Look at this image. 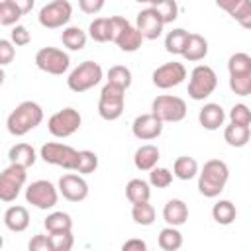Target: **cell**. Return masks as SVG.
<instances>
[{"label":"cell","instance_id":"cell-1","mask_svg":"<svg viewBox=\"0 0 251 251\" xmlns=\"http://www.w3.org/2000/svg\"><path fill=\"white\" fill-rule=\"evenodd\" d=\"M41 122H43V108L33 100H24L10 112L6 120V127L12 135L22 137L31 129H35Z\"/></svg>","mask_w":251,"mask_h":251},{"label":"cell","instance_id":"cell-2","mask_svg":"<svg viewBox=\"0 0 251 251\" xmlns=\"http://www.w3.org/2000/svg\"><path fill=\"white\" fill-rule=\"evenodd\" d=\"M229 180V167L222 159H210L198 173V192L206 198H216L222 194Z\"/></svg>","mask_w":251,"mask_h":251},{"label":"cell","instance_id":"cell-3","mask_svg":"<svg viewBox=\"0 0 251 251\" xmlns=\"http://www.w3.org/2000/svg\"><path fill=\"white\" fill-rule=\"evenodd\" d=\"M126 106V88L116 86L112 82H106L100 90L98 98V114L106 122H114L124 114Z\"/></svg>","mask_w":251,"mask_h":251},{"label":"cell","instance_id":"cell-4","mask_svg":"<svg viewBox=\"0 0 251 251\" xmlns=\"http://www.w3.org/2000/svg\"><path fill=\"white\" fill-rule=\"evenodd\" d=\"M78 155H80V151H76L75 147L65 145V143H57V141L43 143L39 149V157L47 165H55V167H61L65 171H76Z\"/></svg>","mask_w":251,"mask_h":251},{"label":"cell","instance_id":"cell-5","mask_svg":"<svg viewBox=\"0 0 251 251\" xmlns=\"http://www.w3.org/2000/svg\"><path fill=\"white\" fill-rule=\"evenodd\" d=\"M104 76V71L98 63L94 61H82L76 69L71 71L69 78H67V86L73 90V92H86L90 88H94Z\"/></svg>","mask_w":251,"mask_h":251},{"label":"cell","instance_id":"cell-6","mask_svg":"<svg viewBox=\"0 0 251 251\" xmlns=\"http://www.w3.org/2000/svg\"><path fill=\"white\" fill-rule=\"evenodd\" d=\"M218 86V75L212 67L208 65H196L190 73V80H188V96L196 102L208 98L210 94H214Z\"/></svg>","mask_w":251,"mask_h":251},{"label":"cell","instance_id":"cell-7","mask_svg":"<svg viewBox=\"0 0 251 251\" xmlns=\"http://www.w3.org/2000/svg\"><path fill=\"white\" fill-rule=\"evenodd\" d=\"M25 180H27V169L24 165L10 163L0 175V200L6 204L14 202L20 196Z\"/></svg>","mask_w":251,"mask_h":251},{"label":"cell","instance_id":"cell-8","mask_svg":"<svg viewBox=\"0 0 251 251\" xmlns=\"http://www.w3.org/2000/svg\"><path fill=\"white\" fill-rule=\"evenodd\" d=\"M151 112L163 122V124H175L182 122L186 118V102L180 96L173 94H161L151 102Z\"/></svg>","mask_w":251,"mask_h":251},{"label":"cell","instance_id":"cell-9","mask_svg":"<svg viewBox=\"0 0 251 251\" xmlns=\"http://www.w3.org/2000/svg\"><path fill=\"white\" fill-rule=\"evenodd\" d=\"M59 186H55L53 182L39 178L33 180L27 188H25V202L35 206L37 210H51L57 206L59 202Z\"/></svg>","mask_w":251,"mask_h":251},{"label":"cell","instance_id":"cell-10","mask_svg":"<svg viewBox=\"0 0 251 251\" xmlns=\"http://www.w3.org/2000/svg\"><path fill=\"white\" fill-rule=\"evenodd\" d=\"M82 124V118H80V112L75 110V108H63L59 112H55L49 120H47V129L53 137H59V139H65V137H71L75 131H78Z\"/></svg>","mask_w":251,"mask_h":251},{"label":"cell","instance_id":"cell-11","mask_svg":"<svg viewBox=\"0 0 251 251\" xmlns=\"http://www.w3.org/2000/svg\"><path fill=\"white\" fill-rule=\"evenodd\" d=\"M73 18V6L69 0H53L49 4H45L39 10V24L47 29H59L65 27Z\"/></svg>","mask_w":251,"mask_h":251},{"label":"cell","instance_id":"cell-12","mask_svg":"<svg viewBox=\"0 0 251 251\" xmlns=\"http://www.w3.org/2000/svg\"><path fill=\"white\" fill-rule=\"evenodd\" d=\"M35 65L47 75H63L71 67V57L57 47H41L35 53Z\"/></svg>","mask_w":251,"mask_h":251},{"label":"cell","instance_id":"cell-13","mask_svg":"<svg viewBox=\"0 0 251 251\" xmlns=\"http://www.w3.org/2000/svg\"><path fill=\"white\" fill-rule=\"evenodd\" d=\"M153 78V84L161 90H167V88H173V86H178L180 82H184L186 78V69L182 63L178 61H171V63H163L161 67H157L151 75Z\"/></svg>","mask_w":251,"mask_h":251},{"label":"cell","instance_id":"cell-14","mask_svg":"<svg viewBox=\"0 0 251 251\" xmlns=\"http://www.w3.org/2000/svg\"><path fill=\"white\" fill-rule=\"evenodd\" d=\"M165 20L161 16V12L155 8V6H147L143 8L137 18H135V27L141 31V35L145 39H157L161 33H163V27H165Z\"/></svg>","mask_w":251,"mask_h":251},{"label":"cell","instance_id":"cell-15","mask_svg":"<svg viewBox=\"0 0 251 251\" xmlns=\"http://www.w3.org/2000/svg\"><path fill=\"white\" fill-rule=\"evenodd\" d=\"M59 192L63 194L65 200L69 202H82L86 196H88V182L78 175L75 173H67L59 178Z\"/></svg>","mask_w":251,"mask_h":251},{"label":"cell","instance_id":"cell-16","mask_svg":"<svg viewBox=\"0 0 251 251\" xmlns=\"http://www.w3.org/2000/svg\"><path fill=\"white\" fill-rule=\"evenodd\" d=\"M131 133L141 141H153L163 133V122L153 114H141L131 124Z\"/></svg>","mask_w":251,"mask_h":251},{"label":"cell","instance_id":"cell-17","mask_svg":"<svg viewBox=\"0 0 251 251\" xmlns=\"http://www.w3.org/2000/svg\"><path fill=\"white\" fill-rule=\"evenodd\" d=\"M224 120H226V112L220 104L216 102H208L202 106V110L198 112V122L204 129L208 131H214V129H220L224 126Z\"/></svg>","mask_w":251,"mask_h":251},{"label":"cell","instance_id":"cell-18","mask_svg":"<svg viewBox=\"0 0 251 251\" xmlns=\"http://www.w3.org/2000/svg\"><path fill=\"white\" fill-rule=\"evenodd\" d=\"M159 159H161V151L153 143H145L137 147L133 153V165L137 171H151L153 167H157Z\"/></svg>","mask_w":251,"mask_h":251},{"label":"cell","instance_id":"cell-19","mask_svg":"<svg viewBox=\"0 0 251 251\" xmlns=\"http://www.w3.org/2000/svg\"><path fill=\"white\" fill-rule=\"evenodd\" d=\"M163 220L167 226H182L188 220V206L180 198H171L163 208Z\"/></svg>","mask_w":251,"mask_h":251},{"label":"cell","instance_id":"cell-20","mask_svg":"<svg viewBox=\"0 0 251 251\" xmlns=\"http://www.w3.org/2000/svg\"><path fill=\"white\" fill-rule=\"evenodd\" d=\"M4 226L10 231H25L29 226V212L25 206H10L4 212Z\"/></svg>","mask_w":251,"mask_h":251},{"label":"cell","instance_id":"cell-21","mask_svg":"<svg viewBox=\"0 0 251 251\" xmlns=\"http://www.w3.org/2000/svg\"><path fill=\"white\" fill-rule=\"evenodd\" d=\"M143 35H141V31L135 27V25H131V24H127L122 31H120V35L116 37V45L122 49V51H126V53H133V51H137L139 47H141V43H143Z\"/></svg>","mask_w":251,"mask_h":251},{"label":"cell","instance_id":"cell-22","mask_svg":"<svg viewBox=\"0 0 251 251\" xmlns=\"http://www.w3.org/2000/svg\"><path fill=\"white\" fill-rule=\"evenodd\" d=\"M206 55H208V41H206V37H202L200 33H190L188 39H186L182 57L186 61H190V63H196V61H202Z\"/></svg>","mask_w":251,"mask_h":251},{"label":"cell","instance_id":"cell-23","mask_svg":"<svg viewBox=\"0 0 251 251\" xmlns=\"http://www.w3.org/2000/svg\"><path fill=\"white\" fill-rule=\"evenodd\" d=\"M8 159H10V163H18V165H24L25 169H29V167L35 165L37 153L29 143H16V145L10 147Z\"/></svg>","mask_w":251,"mask_h":251},{"label":"cell","instance_id":"cell-24","mask_svg":"<svg viewBox=\"0 0 251 251\" xmlns=\"http://www.w3.org/2000/svg\"><path fill=\"white\" fill-rule=\"evenodd\" d=\"M224 139L229 147H245L251 141V129L249 126H239L229 122V126H226L224 129Z\"/></svg>","mask_w":251,"mask_h":251},{"label":"cell","instance_id":"cell-25","mask_svg":"<svg viewBox=\"0 0 251 251\" xmlns=\"http://www.w3.org/2000/svg\"><path fill=\"white\" fill-rule=\"evenodd\" d=\"M61 41L69 51H80L86 47L88 41V33L82 31L78 25H67L61 33Z\"/></svg>","mask_w":251,"mask_h":251},{"label":"cell","instance_id":"cell-26","mask_svg":"<svg viewBox=\"0 0 251 251\" xmlns=\"http://www.w3.org/2000/svg\"><path fill=\"white\" fill-rule=\"evenodd\" d=\"M198 173H200V169H198V161H196L194 157L180 155V157L175 159L173 175H175L178 180H190V178H194Z\"/></svg>","mask_w":251,"mask_h":251},{"label":"cell","instance_id":"cell-27","mask_svg":"<svg viewBox=\"0 0 251 251\" xmlns=\"http://www.w3.org/2000/svg\"><path fill=\"white\" fill-rule=\"evenodd\" d=\"M126 196L131 204L135 202H147L151 198V184L143 178H131L126 184Z\"/></svg>","mask_w":251,"mask_h":251},{"label":"cell","instance_id":"cell-28","mask_svg":"<svg viewBox=\"0 0 251 251\" xmlns=\"http://www.w3.org/2000/svg\"><path fill=\"white\" fill-rule=\"evenodd\" d=\"M237 216V208L231 200H218L212 206V218L220 226H229Z\"/></svg>","mask_w":251,"mask_h":251},{"label":"cell","instance_id":"cell-29","mask_svg":"<svg viewBox=\"0 0 251 251\" xmlns=\"http://www.w3.org/2000/svg\"><path fill=\"white\" fill-rule=\"evenodd\" d=\"M157 243L163 251H176L182 247V233L178 231L176 226H167L159 231Z\"/></svg>","mask_w":251,"mask_h":251},{"label":"cell","instance_id":"cell-30","mask_svg":"<svg viewBox=\"0 0 251 251\" xmlns=\"http://www.w3.org/2000/svg\"><path fill=\"white\" fill-rule=\"evenodd\" d=\"M188 35H190V33H188L186 29H182V27L171 29V31L165 35V49H167V53H171V55H182Z\"/></svg>","mask_w":251,"mask_h":251},{"label":"cell","instance_id":"cell-31","mask_svg":"<svg viewBox=\"0 0 251 251\" xmlns=\"http://www.w3.org/2000/svg\"><path fill=\"white\" fill-rule=\"evenodd\" d=\"M43 227L47 229V233L67 231V229H73V220L67 212H51L43 220Z\"/></svg>","mask_w":251,"mask_h":251},{"label":"cell","instance_id":"cell-32","mask_svg":"<svg viewBox=\"0 0 251 251\" xmlns=\"http://www.w3.org/2000/svg\"><path fill=\"white\" fill-rule=\"evenodd\" d=\"M88 37L96 43L110 41V18H94L88 25Z\"/></svg>","mask_w":251,"mask_h":251},{"label":"cell","instance_id":"cell-33","mask_svg":"<svg viewBox=\"0 0 251 251\" xmlns=\"http://www.w3.org/2000/svg\"><path fill=\"white\" fill-rule=\"evenodd\" d=\"M131 71L126 67V65H114L108 69V75H106V82H112L116 86H122V88H129L131 86Z\"/></svg>","mask_w":251,"mask_h":251},{"label":"cell","instance_id":"cell-34","mask_svg":"<svg viewBox=\"0 0 251 251\" xmlns=\"http://www.w3.org/2000/svg\"><path fill=\"white\" fill-rule=\"evenodd\" d=\"M131 218L137 226H151L155 222V208L147 202H135L131 206Z\"/></svg>","mask_w":251,"mask_h":251},{"label":"cell","instance_id":"cell-35","mask_svg":"<svg viewBox=\"0 0 251 251\" xmlns=\"http://www.w3.org/2000/svg\"><path fill=\"white\" fill-rule=\"evenodd\" d=\"M227 71L229 75H251V55L243 51L233 53L227 59Z\"/></svg>","mask_w":251,"mask_h":251},{"label":"cell","instance_id":"cell-36","mask_svg":"<svg viewBox=\"0 0 251 251\" xmlns=\"http://www.w3.org/2000/svg\"><path fill=\"white\" fill-rule=\"evenodd\" d=\"M229 16H231L243 29H251V0H239L237 6L229 12Z\"/></svg>","mask_w":251,"mask_h":251},{"label":"cell","instance_id":"cell-37","mask_svg":"<svg viewBox=\"0 0 251 251\" xmlns=\"http://www.w3.org/2000/svg\"><path fill=\"white\" fill-rule=\"evenodd\" d=\"M22 16L24 14L16 4H12L10 0H2V4H0V24L2 25H16Z\"/></svg>","mask_w":251,"mask_h":251},{"label":"cell","instance_id":"cell-38","mask_svg":"<svg viewBox=\"0 0 251 251\" xmlns=\"http://www.w3.org/2000/svg\"><path fill=\"white\" fill-rule=\"evenodd\" d=\"M98 169V155L90 149H82L78 155V165H76V173L80 175H90Z\"/></svg>","mask_w":251,"mask_h":251},{"label":"cell","instance_id":"cell-39","mask_svg":"<svg viewBox=\"0 0 251 251\" xmlns=\"http://www.w3.org/2000/svg\"><path fill=\"white\" fill-rule=\"evenodd\" d=\"M173 176H175L173 171H169L165 167H153L149 171V184L155 188H167V186H171Z\"/></svg>","mask_w":251,"mask_h":251},{"label":"cell","instance_id":"cell-40","mask_svg":"<svg viewBox=\"0 0 251 251\" xmlns=\"http://www.w3.org/2000/svg\"><path fill=\"white\" fill-rule=\"evenodd\" d=\"M229 88L237 96H251V75H229Z\"/></svg>","mask_w":251,"mask_h":251},{"label":"cell","instance_id":"cell-41","mask_svg":"<svg viewBox=\"0 0 251 251\" xmlns=\"http://www.w3.org/2000/svg\"><path fill=\"white\" fill-rule=\"evenodd\" d=\"M49 235H51V241H53V249H55V251H71L73 245H75L73 229L55 231V233H49Z\"/></svg>","mask_w":251,"mask_h":251},{"label":"cell","instance_id":"cell-42","mask_svg":"<svg viewBox=\"0 0 251 251\" xmlns=\"http://www.w3.org/2000/svg\"><path fill=\"white\" fill-rule=\"evenodd\" d=\"M229 122L239 126H251V108L247 104H233L229 110Z\"/></svg>","mask_w":251,"mask_h":251},{"label":"cell","instance_id":"cell-43","mask_svg":"<svg viewBox=\"0 0 251 251\" xmlns=\"http://www.w3.org/2000/svg\"><path fill=\"white\" fill-rule=\"evenodd\" d=\"M155 8L161 12L165 24H173L178 18V4H176V0H165L159 6H155Z\"/></svg>","mask_w":251,"mask_h":251},{"label":"cell","instance_id":"cell-44","mask_svg":"<svg viewBox=\"0 0 251 251\" xmlns=\"http://www.w3.org/2000/svg\"><path fill=\"white\" fill-rule=\"evenodd\" d=\"M27 249L29 251H55L53 249V241H51V235H43V233H37L29 239L27 243Z\"/></svg>","mask_w":251,"mask_h":251},{"label":"cell","instance_id":"cell-45","mask_svg":"<svg viewBox=\"0 0 251 251\" xmlns=\"http://www.w3.org/2000/svg\"><path fill=\"white\" fill-rule=\"evenodd\" d=\"M10 39H12V43H14L16 47H24V45H27V43L31 41V35H29V31H27V27L16 24V25L12 27V31H10Z\"/></svg>","mask_w":251,"mask_h":251},{"label":"cell","instance_id":"cell-46","mask_svg":"<svg viewBox=\"0 0 251 251\" xmlns=\"http://www.w3.org/2000/svg\"><path fill=\"white\" fill-rule=\"evenodd\" d=\"M14 55H16V49H14L12 39H0V65L2 67L10 65Z\"/></svg>","mask_w":251,"mask_h":251},{"label":"cell","instance_id":"cell-47","mask_svg":"<svg viewBox=\"0 0 251 251\" xmlns=\"http://www.w3.org/2000/svg\"><path fill=\"white\" fill-rule=\"evenodd\" d=\"M104 4H106V0H78V8L88 16H94V14L102 12Z\"/></svg>","mask_w":251,"mask_h":251},{"label":"cell","instance_id":"cell-48","mask_svg":"<svg viewBox=\"0 0 251 251\" xmlns=\"http://www.w3.org/2000/svg\"><path fill=\"white\" fill-rule=\"evenodd\" d=\"M124 251H145L147 249V243L143 239H137V237H131L127 239L124 245H122Z\"/></svg>","mask_w":251,"mask_h":251},{"label":"cell","instance_id":"cell-49","mask_svg":"<svg viewBox=\"0 0 251 251\" xmlns=\"http://www.w3.org/2000/svg\"><path fill=\"white\" fill-rule=\"evenodd\" d=\"M10 2L16 4V6L22 10V14L31 12V8H33V4H35V0H10Z\"/></svg>","mask_w":251,"mask_h":251},{"label":"cell","instance_id":"cell-50","mask_svg":"<svg viewBox=\"0 0 251 251\" xmlns=\"http://www.w3.org/2000/svg\"><path fill=\"white\" fill-rule=\"evenodd\" d=\"M135 2H139V4H147V6H159V4L165 2V0H135Z\"/></svg>","mask_w":251,"mask_h":251}]
</instances>
